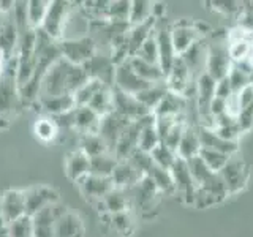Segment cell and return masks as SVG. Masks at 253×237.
I'll use <instances>...</instances> for the list:
<instances>
[{
    "label": "cell",
    "mask_w": 253,
    "mask_h": 237,
    "mask_svg": "<svg viewBox=\"0 0 253 237\" xmlns=\"http://www.w3.org/2000/svg\"><path fill=\"white\" fill-rule=\"evenodd\" d=\"M89 81L84 67L73 65L65 59H59L46 71L42 79L40 97H54V95H75L81 85Z\"/></svg>",
    "instance_id": "obj_1"
},
{
    "label": "cell",
    "mask_w": 253,
    "mask_h": 237,
    "mask_svg": "<svg viewBox=\"0 0 253 237\" xmlns=\"http://www.w3.org/2000/svg\"><path fill=\"white\" fill-rule=\"evenodd\" d=\"M22 105L18 84V57L6 60L0 75V116H10Z\"/></svg>",
    "instance_id": "obj_2"
},
{
    "label": "cell",
    "mask_w": 253,
    "mask_h": 237,
    "mask_svg": "<svg viewBox=\"0 0 253 237\" xmlns=\"http://www.w3.org/2000/svg\"><path fill=\"white\" fill-rule=\"evenodd\" d=\"M71 2H63V0H52L47 8L46 18L43 21L42 30L54 41H62L65 38V30L71 19V11L75 6Z\"/></svg>",
    "instance_id": "obj_3"
},
{
    "label": "cell",
    "mask_w": 253,
    "mask_h": 237,
    "mask_svg": "<svg viewBox=\"0 0 253 237\" xmlns=\"http://www.w3.org/2000/svg\"><path fill=\"white\" fill-rule=\"evenodd\" d=\"M62 59L68 60L73 65L83 67L98 52L97 41L92 35H83L76 38H67L59 41Z\"/></svg>",
    "instance_id": "obj_4"
},
{
    "label": "cell",
    "mask_w": 253,
    "mask_h": 237,
    "mask_svg": "<svg viewBox=\"0 0 253 237\" xmlns=\"http://www.w3.org/2000/svg\"><path fill=\"white\" fill-rule=\"evenodd\" d=\"M218 174H220V177L223 179L225 187H226L229 195L239 193L245 187H247L249 166L237 154L229 157L228 163L221 168V171Z\"/></svg>",
    "instance_id": "obj_5"
},
{
    "label": "cell",
    "mask_w": 253,
    "mask_h": 237,
    "mask_svg": "<svg viewBox=\"0 0 253 237\" xmlns=\"http://www.w3.org/2000/svg\"><path fill=\"white\" fill-rule=\"evenodd\" d=\"M24 196H26L27 215L30 217H34L35 213L49 207L52 204L60 202V195L57 190L46 184H37V185L27 187L24 190Z\"/></svg>",
    "instance_id": "obj_6"
},
{
    "label": "cell",
    "mask_w": 253,
    "mask_h": 237,
    "mask_svg": "<svg viewBox=\"0 0 253 237\" xmlns=\"http://www.w3.org/2000/svg\"><path fill=\"white\" fill-rule=\"evenodd\" d=\"M169 171H171V176L174 180V195H176L184 204L193 205L198 187L195 184L192 174L188 171L187 161L177 158L176 163L172 164V168Z\"/></svg>",
    "instance_id": "obj_7"
},
{
    "label": "cell",
    "mask_w": 253,
    "mask_h": 237,
    "mask_svg": "<svg viewBox=\"0 0 253 237\" xmlns=\"http://www.w3.org/2000/svg\"><path fill=\"white\" fill-rule=\"evenodd\" d=\"M27 215L26 209V196L24 190L10 188L0 195V223L10 225L11 221Z\"/></svg>",
    "instance_id": "obj_8"
},
{
    "label": "cell",
    "mask_w": 253,
    "mask_h": 237,
    "mask_svg": "<svg viewBox=\"0 0 253 237\" xmlns=\"http://www.w3.org/2000/svg\"><path fill=\"white\" fill-rule=\"evenodd\" d=\"M149 85H150L149 82H146L144 79H141L136 75V71L133 70L130 63V59H126L122 63L116 65L113 87H116L117 90L128 93V95H138L139 92L147 89Z\"/></svg>",
    "instance_id": "obj_9"
},
{
    "label": "cell",
    "mask_w": 253,
    "mask_h": 237,
    "mask_svg": "<svg viewBox=\"0 0 253 237\" xmlns=\"http://www.w3.org/2000/svg\"><path fill=\"white\" fill-rule=\"evenodd\" d=\"M155 40L158 44V65H160L163 75L169 73L174 60L177 59V54L174 51L171 40V26H166L163 21H157L155 24Z\"/></svg>",
    "instance_id": "obj_10"
},
{
    "label": "cell",
    "mask_w": 253,
    "mask_h": 237,
    "mask_svg": "<svg viewBox=\"0 0 253 237\" xmlns=\"http://www.w3.org/2000/svg\"><path fill=\"white\" fill-rule=\"evenodd\" d=\"M233 62L228 54V38L225 43H215L208 46V60H206V73L215 81L225 78L231 68Z\"/></svg>",
    "instance_id": "obj_11"
},
{
    "label": "cell",
    "mask_w": 253,
    "mask_h": 237,
    "mask_svg": "<svg viewBox=\"0 0 253 237\" xmlns=\"http://www.w3.org/2000/svg\"><path fill=\"white\" fill-rule=\"evenodd\" d=\"M65 210V205L57 202L35 213L32 217L34 220V237H55V225Z\"/></svg>",
    "instance_id": "obj_12"
},
{
    "label": "cell",
    "mask_w": 253,
    "mask_h": 237,
    "mask_svg": "<svg viewBox=\"0 0 253 237\" xmlns=\"http://www.w3.org/2000/svg\"><path fill=\"white\" fill-rule=\"evenodd\" d=\"M195 82H196V79H193V75L190 73L188 67L177 55V59L174 60L169 73L165 76V84L168 87V90L176 95H180V97H184V95L188 92L190 85H193Z\"/></svg>",
    "instance_id": "obj_13"
},
{
    "label": "cell",
    "mask_w": 253,
    "mask_h": 237,
    "mask_svg": "<svg viewBox=\"0 0 253 237\" xmlns=\"http://www.w3.org/2000/svg\"><path fill=\"white\" fill-rule=\"evenodd\" d=\"M171 40H172V46L176 54L182 55L195 43L201 41V34L196 30L195 22L179 21L171 26Z\"/></svg>",
    "instance_id": "obj_14"
},
{
    "label": "cell",
    "mask_w": 253,
    "mask_h": 237,
    "mask_svg": "<svg viewBox=\"0 0 253 237\" xmlns=\"http://www.w3.org/2000/svg\"><path fill=\"white\" fill-rule=\"evenodd\" d=\"M131 120H128L126 117L121 116L116 111L109 113L108 116L101 117V122H100V131L98 134L106 141V144L109 147V152L113 154V150L117 144L119 138L122 136V133L126 130V126L130 125Z\"/></svg>",
    "instance_id": "obj_15"
},
{
    "label": "cell",
    "mask_w": 253,
    "mask_h": 237,
    "mask_svg": "<svg viewBox=\"0 0 253 237\" xmlns=\"http://www.w3.org/2000/svg\"><path fill=\"white\" fill-rule=\"evenodd\" d=\"M76 187L79 188V192H81V195L85 199L97 204L114 188V184L111 177H98V176H92V174H87L85 177L76 182Z\"/></svg>",
    "instance_id": "obj_16"
},
{
    "label": "cell",
    "mask_w": 253,
    "mask_h": 237,
    "mask_svg": "<svg viewBox=\"0 0 253 237\" xmlns=\"http://www.w3.org/2000/svg\"><path fill=\"white\" fill-rule=\"evenodd\" d=\"M113 95H114V111L131 122L139 120V118L152 114L144 105H141L134 95L124 93L121 90H117L116 87H113Z\"/></svg>",
    "instance_id": "obj_17"
},
{
    "label": "cell",
    "mask_w": 253,
    "mask_h": 237,
    "mask_svg": "<svg viewBox=\"0 0 253 237\" xmlns=\"http://www.w3.org/2000/svg\"><path fill=\"white\" fill-rule=\"evenodd\" d=\"M89 79H97V81L103 82L105 85L114 84V68L116 65L111 60L109 55H100L98 52L93 57L83 65Z\"/></svg>",
    "instance_id": "obj_18"
},
{
    "label": "cell",
    "mask_w": 253,
    "mask_h": 237,
    "mask_svg": "<svg viewBox=\"0 0 253 237\" xmlns=\"http://www.w3.org/2000/svg\"><path fill=\"white\" fill-rule=\"evenodd\" d=\"M63 171H65V176L76 184L90 172V158L79 147L71 150L63 160Z\"/></svg>",
    "instance_id": "obj_19"
},
{
    "label": "cell",
    "mask_w": 253,
    "mask_h": 237,
    "mask_svg": "<svg viewBox=\"0 0 253 237\" xmlns=\"http://www.w3.org/2000/svg\"><path fill=\"white\" fill-rule=\"evenodd\" d=\"M196 130H198V138H200V142H201V149H212V150H217V152L226 154L229 157L236 155L237 150H239L237 142L225 141L223 138L218 136L213 128L200 125V126H196Z\"/></svg>",
    "instance_id": "obj_20"
},
{
    "label": "cell",
    "mask_w": 253,
    "mask_h": 237,
    "mask_svg": "<svg viewBox=\"0 0 253 237\" xmlns=\"http://www.w3.org/2000/svg\"><path fill=\"white\" fill-rule=\"evenodd\" d=\"M37 105L42 108L43 116L57 117L76 109V101L73 95H54V97H40Z\"/></svg>",
    "instance_id": "obj_21"
},
{
    "label": "cell",
    "mask_w": 253,
    "mask_h": 237,
    "mask_svg": "<svg viewBox=\"0 0 253 237\" xmlns=\"http://www.w3.org/2000/svg\"><path fill=\"white\" fill-rule=\"evenodd\" d=\"M73 118H75L73 131H76L79 136L81 134H95L100 131L101 117L89 106H78L73 113Z\"/></svg>",
    "instance_id": "obj_22"
},
{
    "label": "cell",
    "mask_w": 253,
    "mask_h": 237,
    "mask_svg": "<svg viewBox=\"0 0 253 237\" xmlns=\"http://www.w3.org/2000/svg\"><path fill=\"white\" fill-rule=\"evenodd\" d=\"M85 226L81 215L67 209L55 225V237H84Z\"/></svg>",
    "instance_id": "obj_23"
},
{
    "label": "cell",
    "mask_w": 253,
    "mask_h": 237,
    "mask_svg": "<svg viewBox=\"0 0 253 237\" xmlns=\"http://www.w3.org/2000/svg\"><path fill=\"white\" fill-rule=\"evenodd\" d=\"M155 19H149L147 22L138 24V26H130L128 32H126V46H128V54L130 57H134L142 43L154 34L155 30Z\"/></svg>",
    "instance_id": "obj_24"
},
{
    "label": "cell",
    "mask_w": 253,
    "mask_h": 237,
    "mask_svg": "<svg viewBox=\"0 0 253 237\" xmlns=\"http://www.w3.org/2000/svg\"><path fill=\"white\" fill-rule=\"evenodd\" d=\"M98 207H101V215L103 213H109V215H114V213H121L130 210V199L126 196L125 190L121 188H113L111 192L103 198L101 201L97 202Z\"/></svg>",
    "instance_id": "obj_25"
},
{
    "label": "cell",
    "mask_w": 253,
    "mask_h": 237,
    "mask_svg": "<svg viewBox=\"0 0 253 237\" xmlns=\"http://www.w3.org/2000/svg\"><path fill=\"white\" fill-rule=\"evenodd\" d=\"M179 57L184 60V63L188 67L190 73L193 76H200L206 71V60H208V46H203L201 41L195 43L188 51H185Z\"/></svg>",
    "instance_id": "obj_26"
},
{
    "label": "cell",
    "mask_w": 253,
    "mask_h": 237,
    "mask_svg": "<svg viewBox=\"0 0 253 237\" xmlns=\"http://www.w3.org/2000/svg\"><path fill=\"white\" fill-rule=\"evenodd\" d=\"M142 177L144 176H141L128 161L121 160L116 164V169L113 172V176H111V180H113L114 188L126 190V188L136 185Z\"/></svg>",
    "instance_id": "obj_27"
},
{
    "label": "cell",
    "mask_w": 253,
    "mask_h": 237,
    "mask_svg": "<svg viewBox=\"0 0 253 237\" xmlns=\"http://www.w3.org/2000/svg\"><path fill=\"white\" fill-rule=\"evenodd\" d=\"M200 150H201V142H200V138H198L196 126L187 125L184 134H182V139L179 142V147L176 150L177 158L188 161L200 155Z\"/></svg>",
    "instance_id": "obj_28"
},
{
    "label": "cell",
    "mask_w": 253,
    "mask_h": 237,
    "mask_svg": "<svg viewBox=\"0 0 253 237\" xmlns=\"http://www.w3.org/2000/svg\"><path fill=\"white\" fill-rule=\"evenodd\" d=\"M130 63L133 70L136 71V75L144 79L149 84H157V82H163L165 81V75L160 68V65H155V63H149L144 62L138 57H130Z\"/></svg>",
    "instance_id": "obj_29"
},
{
    "label": "cell",
    "mask_w": 253,
    "mask_h": 237,
    "mask_svg": "<svg viewBox=\"0 0 253 237\" xmlns=\"http://www.w3.org/2000/svg\"><path fill=\"white\" fill-rule=\"evenodd\" d=\"M106 215L108 221L106 225L109 226V229L113 233H116L117 236L122 237H128L133 234L134 231V220L130 210L126 212H121V213H114V215H109V213H103Z\"/></svg>",
    "instance_id": "obj_30"
},
{
    "label": "cell",
    "mask_w": 253,
    "mask_h": 237,
    "mask_svg": "<svg viewBox=\"0 0 253 237\" xmlns=\"http://www.w3.org/2000/svg\"><path fill=\"white\" fill-rule=\"evenodd\" d=\"M166 93H168V87H166L163 81V82L150 84L147 89L139 92L138 95H134V97H136L141 105H144L150 113H154V109L160 105V101L165 98Z\"/></svg>",
    "instance_id": "obj_31"
},
{
    "label": "cell",
    "mask_w": 253,
    "mask_h": 237,
    "mask_svg": "<svg viewBox=\"0 0 253 237\" xmlns=\"http://www.w3.org/2000/svg\"><path fill=\"white\" fill-rule=\"evenodd\" d=\"M89 106L92 111H95L100 117H105L109 113L114 111V95H113V87L105 85L93 95V98L90 100Z\"/></svg>",
    "instance_id": "obj_32"
},
{
    "label": "cell",
    "mask_w": 253,
    "mask_h": 237,
    "mask_svg": "<svg viewBox=\"0 0 253 237\" xmlns=\"http://www.w3.org/2000/svg\"><path fill=\"white\" fill-rule=\"evenodd\" d=\"M34 133H35L37 139L47 144V142H52L55 138L59 136L60 128H59L57 122L54 120V117L42 116V117H38L34 123Z\"/></svg>",
    "instance_id": "obj_33"
},
{
    "label": "cell",
    "mask_w": 253,
    "mask_h": 237,
    "mask_svg": "<svg viewBox=\"0 0 253 237\" xmlns=\"http://www.w3.org/2000/svg\"><path fill=\"white\" fill-rule=\"evenodd\" d=\"M182 109H184V97L168 90V93L165 95V98L154 109L152 114L155 117H166V116L176 117V116H182Z\"/></svg>",
    "instance_id": "obj_34"
},
{
    "label": "cell",
    "mask_w": 253,
    "mask_h": 237,
    "mask_svg": "<svg viewBox=\"0 0 253 237\" xmlns=\"http://www.w3.org/2000/svg\"><path fill=\"white\" fill-rule=\"evenodd\" d=\"M79 149H81L89 158H93V157H98V155L109 152V147L106 144V141L103 139L98 133L81 134V136H79Z\"/></svg>",
    "instance_id": "obj_35"
},
{
    "label": "cell",
    "mask_w": 253,
    "mask_h": 237,
    "mask_svg": "<svg viewBox=\"0 0 253 237\" xmlns=\"http://www.w3.org/2000/svg\"><path fill=\"white\" fill-rule=\"evenodd\" d=\"M117 161L119 160L111 152L93 157V158H90V172L89 174H92V176H98V177H111L116 169Z\"/></svg>",
    "instance_id": "obj_36"
},
{
    "label": "cell",
    "mask_w": 253,
    "mask_h": 237,
    "mask_svg": "<svg viewBox=\"0 0 253 237\" xmlns=\"http://www.w3.org/2000/svg\"><path fill=\"white\" fill-rule=\"evenodd\" d=\"M134 190H136V199L138 202L141 204L142 209H147L152 205L154 199L157 198V195L160 193L157 190L155 184L152 182L149 176H144L142 177L136 185H134Z\"/></svg>",
    "instance_id": "obj_37"
},
{
    "label": "cell",
    "mask_w": 253,
    "mask_h": 237,
    "mask_svg": "<svg viewBox=\"0 0 253 237\" xmlns=\"http://www.w3.org/2000/svg\"><path fill=\"white\" fill-rule=\"evenodd\" d=\"M49 3L51 2H46V0H30V2H27V21L30 29H42Z\"/></svg>",
    "instance_id": "obj_38"
},
{
    "label": "cell",
    "mask_w": 253,
    "mask_h": 237,
    "mask_svg": "<svg viewBox=\"0 0 253 237\" xmlns=\"http://www.w3.org/2000/svg\"><path fill=\"white\" fill-rule=\"evenodd\" d=\"M147 176L152 179V182L155 184L157 190L160 193H165V195H174V180H172V176H171V171L168 169H163L160 166H155L150 169V172Z\"/></svg>",
    "instance_id": "obj_39"
},
{
    "label": "cell",
    "mask_w": 253,
    "mask_h": 237,
    "mask_svg": "<svg viewBox=\"0 0 253 237\" xmlns=\"http://www.w3.org/2000/svg\"><path fill=\"white\" fill-rule=\"evenodd\" d=\"M152 18V2L147 0H133L130 6V26H138V24L147 22Z\"/></svg>",
    "instance_id": "obj_40"
},
{
    "label": "cell",
    "mask_w": 253,
    "mask_h": 237,
    "mask_svg": "<svg viewBox=\"0 0 253 237\" xmlns=\"http://www.w3.org/2000/svg\"><path fill=\"white\" fill-rule=\"evenodd\" d=\"M150 155H152L155 166H160V168L168 169V171L172 168V164L177 160V154L174 152V150H171L168 146H165L163 142H160V144L150 152Z\"/></svg>",
    "instance_id": "obj_41"
},
{
    "label": "cell",
    "mask_w": 253,
    "mask_h": 237,
    "mask_svg": "<svg viewBox=\"0 0 253 237\" xmlns=\"http://www.w3.org/2000/svg\"><path fill=\"white\" fill-rule=\"evenodd\" d=\"M101 87H105V84L97 81V79H89V81H87L84 85L79 87V89L73 95L75 101H76V106H87V105H89L90 100L93 98V95L97 93Z\"/></svg>",
    "instance_id": "obj_42"
},
{
    "label": "cell",
    "mask_w": 253,
    "mask_h": 237,
    "mask_svg": "<svg viewBox=\"0 0 253 237\" xmlns=\"http://www.w3.org/2000/svg\"><path fill=\"white\" fill-rule=\"evenodd\" d=\"M5 228L10 237H34V220L30 215H24L14 220Z\"/></svg>",
    "instance_id": "obj_43"
},
{
    "label": "cell",
    "mask_w": 253,
    "mask_h": 237,
    "mask_svg": "<svg viewBox=\"0 0 253 237\" xmlns=\"http://www.w3.org/2000/svg\"><path fill=\"white\" fill-rule=\"evenodd\" d=\"M200 158L206 163V166H208L212 172H220L221 168L228 163L229 155L217 152V150H212V149H201Z\"/></svg>",
    "instance_id": "obj_44"
},
{
    "label": "cell",
    "mask_w": 253,
    "mask_h": 237,
    "mask_svg": "<svg viewBox=\"0 0 253 237\" xmlns=\"http://www.w3.org/2000/svg\"><path fill=\"white\" fill-rule=\"evenodd\" d=\"M130 0H116V2H109L108 8V21L111 22H126L130 24Z\"/></svg>",
    "instance_id": "obj_45"
},
{
    "label": "cell",
    "mask_w": 253,
    "mask_h": 237,
    "mask_svg": "<svg viewBox=\"0 0 253 237\" xmlns=\"http://www.w3.org/2000/svg\"><path fill=\"white\" fill-rule=\"evenodd\" d=\"M126 161H128L134 169H136L141 176H147L150 172V169L154 168V160H152V155L149 152H144V150H139L136 149L134 152L126 158Z\"/></svg>",
    "instance_id": "obj_46"
},
{
    "label": "cell",
    "mask_w": 253,
    "mask_h": 237,
    "mask_svg": "<svg viewBox=\"0 0 253 237\" xmlns=\"http://www.w3.org/2000/svg\"><path fill=\"white\" fill-rule=\"evenodd\" d=\"M187 166H188V171H190V174H192V177H193V180H195L196 187L203 185L204 182L208 180V179L212 176V174H213V172L208 168V166H206V163L200 158V155L195 157V158H192V160H188V161H187Z\"/></svg>",
    "instance_id": "obj_47"
},
{
    "label": "cell",
    "mask_w": 253,
    "mask_h": 237,
    "mask_svg": "<svg viewBox=\"0 0 253 237\" xmlns=\"http://www.w3.org/2000/svg\"><path fill=\"white\" fill-rule=\"evenodd\" d=\"M134 57L158 65V44H157V40H155V32L146 40L144 43H142V46L139 47V51L136 52Z\"/></svg>",
    "instance_id": "obj_48"
},
{
    "label": "cell",
    "mask_w": 253,
    "mask_h": 237,
    "mask_svg": "<svg viewBox=\"0 0 253 237\" xmlns=\"http://www.w3.org/2000/svg\"><path fill=\"white\" fill-rule=\"evenodd\" d=\"M187 122L184 120V117H180L179 120H177V123L172 126V128L168 131V134L162 139V142L165 146H168L171 150H174L176 152L177 150V147H179V142H180V139H182V134H184V131H185V128H187Z\"/></svg>",
    "instance_id": "obj_49"
},
{
    "label": "cell",
    "mask_w": 253,
    "mask_h": 237,
    "mask_svg": "<svg viewBox=\"0 0 253 237\" xmlns=\"http://www.w3.org/2000/svg\"><path fill=\"white\" fill-rule=\"evenodd\" d=\"M226 78L229 79V82H231L233 89H234V93L242 90L244 87H247L249 84H252L250 82V76H247V75L244 73V71H241L239 68L234 67V65H231V68H229Z\"/></svg>",
    "instance_id": "obj_50"
},
{
    "label": "cell",
    "mask_w": 253,
    "mask_h": 237,
    "mask_svg": "<svg viewBox=\"0 0 253 237\" xmlns=\"http://www.w3.org/2000/svg\"><path fill=\"white\" fill-rule=\"evenodd\" d=\"M208 5H212V10L220 14H234L241 13L242 6L239 2H228V0H217V2H208Z\"/></svg>",
    "instance_id": "obj_51"
},
{
    "label": "cell",
    "mask_w": 253,
    "mask_h": 237,
    "mask_svg": "<svg viewBox=\"0 0 253 237\" xmlns=\"http://www.w3.org/2000/svg\"><path fill=\"white\" fill-rule=\"evenodd\" d=\"M233 95H236V93H234V89H233L231 82H229V79L226 76L218 79L217 84H215V97L223 98V100L228 101L229 98L233 97Z\"/></svg>",
    "instance_id": "obj_52"
},
{
    "label": "cell",
    "mask_w": 253,
    "mask_h": 237,
    "mask_svg": "<svg viewBox=\"0 0 253 237\" xmlns=\"http://www.w3.org/2000/svg\"><path fill=\"white\" fill-rule=\"evenodd\" d=\"M236 123L241 128V131H249L253 126V109L252 108H245L242 109L236 117Z\"/></svg>",
    "instance_id": "obj_53"
},
{
    "label": "cell",
    "mask_w": 253,
    "mask_h": 237,
    "mask_svg": "<svg viewBox=\"0 0 253 237\" xmlns=\"http://www.w3.org/2000/svg\"><path fill=\"white\" fill-rule=\"evenodd\" d=\"M236 97L241 105V111L245 108H250L253 105V84H249L247 87H244L242 90L236 93Z\"/></svg>",
    "instance_id": "obj_54"
},
{
    "label": "cell",
    "mask_w": 253,
    "mask_h": 237,
    "mask_svg": "<svg viewBox=\"0 0 253 237\" xmlns=\"http://www.w3.org/2000/svg\"><path fill=\"white\" fill-rule=\"evenodd\" d=\"M226 108H228V101L223 98H218V97H213L211 105H209V117L211 118H215L221 114L226 113Z\"/></svg>",
    "instance_id": "obj_55"
},
{
    "label": "cell",
    "mask_w": 253,
    "mask_h": 237,
    "mask_svg": "<svg viewBox=\"0 0 253 237\" xmlns=\"http://www.w3.org/2000/svg\"><path fill=\"white\" fill-rule=\"evenodd\" d=\"M239 27L253 34V10H242L239 14Z\"/></svg>",
    "instance_id": "obj_56"
},
{
    "label": "cell",
    "mask_w": 253,
    "mask_h": 237,
    "mask_svg": "<svg viewBox=\"0 0 253 237\" xmlns=\"http://www.w3.org/2000/svg\"><path fill=\"white\" fill-rule=\"evenodd\" d=\"M166 14V5L163 2H152V18L155 21H163Z\"/></svg>",
    "instance_id": "obj_57"
},
{
    "label": "cell",
    "mask_w": 253,
    "mask_h": 237,
    "mask_svg": "<svg viewBox=\"0 0 253 237\" xmlns=\"http://www.w3.org/2000/svg\"><path fill=\"white\" fill-rule=\"evenodd\" d=\"M10 126V118L6 116H0V130H6Z\"/></svg>",
    "instance_id": "obj_58"
},
{
    "label": "cell",
    "mask_w": 253,
    "mask_h": 237,
    "mask_svg": "<svg viewBox=\"0 0 253 237\" xmlns=\"http://www.w3.org/2000/svg\"><path fill=\"white\" fill-rule=\"evenodd\" d=\"M5 63H6V60H5L3 55H2V52H0V75L3 73V70H5Z\"/></svg>",
    "instance_id": "obj_59"
},
{
    "label": "cell",
    "mask_w": 253,
    "mask_h": 237,
    "mask_svg": "<svg viewBox=\"0 0 253 237\" xmlns=\"http://www.w3.org/2000/svg\"><path fill=\"white\" fill-rule=\"evenodd\" d=\"M0 237H10V234H8L5 225H2V223H0Z\"/></svg>",
    "instance_id": "obj_60"
}]
</instances>
